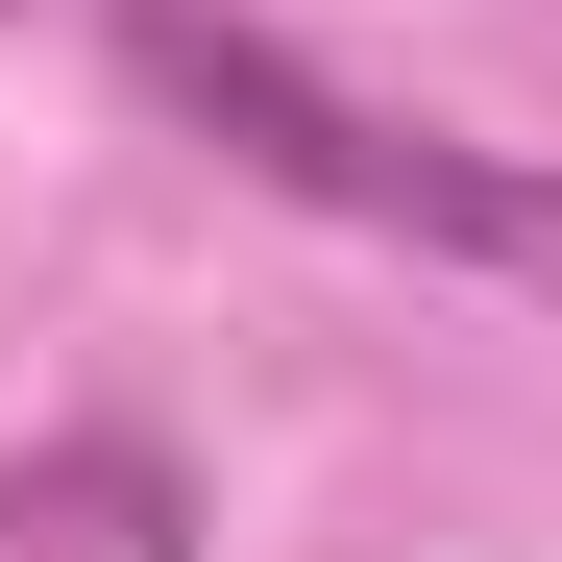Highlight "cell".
Wrapping results in <instances>:
<instances>
[{"mask_svg":"<svg viewBox=\"0 0 562 562\" xmlns=\"http://www.w3.org/2000/svg\"><path fill=\"white\" fill-rule=\"evenodd\" d=\"M123 99H171L221 171H269L294 221H367V245H416V269H490V294H538V318H562V171H538V147L392 123V99H342L318 49L221 25V0H147V25H123Z\"/></svg>","mask_w":562,"mask_h":562,"instance_id":"6da1fadb","label":"cell"}]
</instances>
